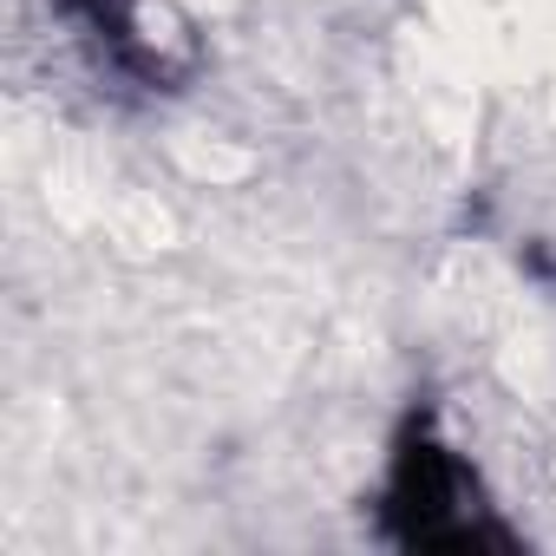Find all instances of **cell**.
Segmentation results:
<instances>
[{
	"mask_svg": "<svg viewBox=\"0 0 556 556\" xmlns=\"http://www.w3.org/2000/svg\"><path fill=\"white\" fill-rule=\"evenodd\" d=\"M53 8L79 27V40H92L112 66H144L151 60V34H144V0H53Z\"/></svg>",
	"mask_w": 556,
	"mask_h": 556,
	"instance_id": "obj_2",
	"label": "cell"
},
{
	"mask_svg": "<svg viewBox=\"0 0 556 556\" xmlns=\"http://www.w3.org/2000/svg\"><path fill=\"white\" fill-rule=\"evenodd\" d=\"M380 517H387V536L406 543V549L510 543V530L484 504V484H478L471 458L432 419H406V432L393 439L387 471H380Z\"/></svg>",
	"mask_w": 556,
	"mask_h": 556,
	"instance_id": "obj_1",
	"label": "cell"
}]
</instances>
